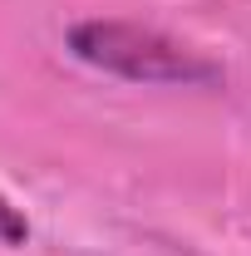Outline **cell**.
<instances>
[{"label":"cell","instance_id":"cell-1","mask_svg":"<svg viewBox=\"0 0 251 256\" xmlns=\"http://www.w3.org/2000/svg\"><path fill=\"white\" fill-rule=\"evenodd\" d=\"M74 60L118 74L128 84H217L222 69L197 50L178 44L172 34L133 20H84L69 30Z\"/></svg>","mask_w":251,"mask_h":256},{"label":"cell","instance_id":"cell-2","mask_svg":"<svg viewBox=\"0 0 251 256\" xmlns=\"http://www.w3.org/2000/svg\"><path fill=\"white\" fill-rule=\"evenodd\" d=\"M25 232H30V226H25V217H20V212L0 197V242H25Z\"/></svg>","mask_w":251,"mask_h":256}]
</instances>
